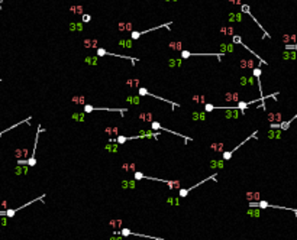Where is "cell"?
I'll return each instance as SVG.
<instances>
[{
  "label": "cell",
  "mask_w": 297,
  "mask_h": 240,
  "mask_svg": "<svg viewBox=\"0 0 297 240\" xmlns=\"http://www.w3.org/2000/svg\"><path fill=\"white\" fill-rule=\"evenodd\" d=\"M268 120H271V122H281V113H270L268 114Z\"/></svg>",
  "instance_id": "10"
},
{
  "label": "cell",
  "mask_w": 297,
  "mask_h": 240,
  "mask_svg": "<svg viewBox=\"0 0 297 240\" xmlns=\"http://www.w3.org/2000/svg\"><path fill=\"white\" fill-rule=\"evenodd\" d=\"M70 12H71V13L83 15V6H71V7H70Z\"/></svg>",
  "instance_id": "12"
},
{
  "label": "cell",
  "mask_w": 297,
  "mask_h": 240,
  "mask_svg": "<svg viewBox=\"0 0 297 240\" xmlns=\"http://www.w3.org/2000/svg\"><path fill=\"white\" fill-rule=\"evenodd\" d=\"M296 58H297L296 51H291V52H290V51H284V52H283V59H293V61H294Z\"/></svg>",
  "instance_id": "7"
},
{
  "label": "cell",
  "mask_w": 297,
  "mask_h": 240,
  "mask_svg": "<svg viewBox=\"0 0 297 240\" xmlns=\"http://www.w3.org/2000/svg\"><path fill=\"white\" fill-rule=\"evenodd\" d=\"M90 20H91V16H90V15H84V13L81 15V22H84V23H88Z\"/></svg>",
  "instance_id": "20"
},
{
  "label": "cell",
  "mask_w": 297,
  "mask_h": 240,
  "mask_svg": "<svg viewBox=\"0 0 297 240\" xmlns=\"http://www.w3.org/2000/svg\"><path fill=\"white\" fill-rule=\"evenodd\" d=\"M84 46L85 48H93V39H84Z\"/></svg>",
  "instance_id": "22"
},
{
  "label": "cell",
  "mask_w": 297,
  "mask_h": 240,
  "mask_svg": "<svg viewBox=\"0 0 297 240\" xmlns=\"http://www.w3.org/2000/svg\"><path fill=\"white\" fill-rule=\"evenodd\" d=\"M119 45H122V46H126V48H130L132 46V41H119Z\"/></svg>",
  "instance_id": "19"
},
{
  "label": "cell",
  "mask_w": 297,
  "mask_h": 240,
  "mask_svg": "<svg viewBox=\"0 0 297 240\" xmlns=\"http://www.w3.org/2000/svg\"><path fill=\"white\" fill-rule=\"evenodd\" d=\"M294 51H297V42L294 43Z\"/></svg>",
  "instance_id": "27"
},
{
  "label": "cell",
  "mask_w": 297,
  "mask_h": 240,
  "mask_svg": "<svg viewBox=\"0 0 297 240\" xmlns=\"http://www.w3.org/2000/svg\"><path fill=\"white\" fill-rule=\"evenodd\" d=\"M229 1L232 3V4H241V1H242V0H229Z\"/></svg>",
  "instance_id": "26"
},
{
  "label": "cell",
  "mask_w": 297,
  "mask_h": 240,
  "mask_svg": "<svg viewBox=\"0 0 297 240\" xmlns=\"http://www.w3.org/2000/svg\"><path fill=\"white\" fill-rule=\"evenodd\" d=\"M94 110H104V111H119V113H125L126 108H107V107H94V106H90V104H85L84 106V113H88V111H94Z\"/></svg>",
  "instance_id": "3"
},
{
  "label": "cell",
  "mask_w": 297,
  "mask_h": 240,
  "mask_svg": "<svg viewBox=\"0 0 297 240\" xmlns=\"http://www.w3.org/2000/svg\"><path fill=\"white\" fill-rule=\"evenodd\" d=\"M246 68H254V61L252 59H246Z\"/></svg>",
  "instance_id": "23"
},
{
  "label": "cell",
  "mask_w": 297,
  "mask_h": 240,
  "mask_svg": "<svg viewBox=\"0 0 297 240\" xmlns=\"http://www.w3.org/2000/svg\"><path fill=\"white\" fill-rule=\"evenodd\" d=\"M241 68H246V59H242V61H241Z\"/></svg>",
  "instance_id": "25"
},
{
  "label": "cell",
  "mask_w": 297,
  "mask_h": 240,
  "mask_svg": "<svg viewBox=\"0 0 297 240\" xmlns=\"http://www.w3.org/2000/svg\"><path fill=\"white\" fill-rule=\"evenodd\" d=\"M168 46H170L172 51H183V45H181V42H170L168 43Z\"/></svg>",
  "instance_id": "9"
},
{
  "label": "cell",
  "mask_w": 297,
  "mask_h": 240,
  "mask_svg": "<svg viewBox=\"0 0 297 240\" xmlns=\"http://www.w3.org/2000/svg\"><path fill=\"white\" fill-rule=\"evenodd\" d=\"M232 43H242V38L239 35H233L232 36Z\"/></svg>",
  "instance_id": "18"
},
{
  "label": "cell",
  "mask_w": 297,
  "mask_h": 240,
  "mask_svg": "<svg viewBox=\"0 0 297 240\" xmlns=\"http://www.w3.org/2000/svg\"><path fill=\"white\" fill-rule=\"evenodd\" d=\"M31 119H26V120H23V122H20V123H16V124H13V126H10L9 129H4V130H0V136L3 135V133H6V132H9V130H12V129H15V127H17L19 124H22V123H25V122H29Z\"/></svg>",
  "instance_id": "14"
},
{
  "label": "cell",
  "mask_w": 297,
  "mask_h": 240,
  "mask_svg": "<svg viewBox=\"0 0 297 240\" xmlns=\"http://www.w3.org/2000/svg\"><path fill=\"white\" fill-rule=\"evenodd\" d=\"M256 133H258V132H254L252 135H251V136H248V137H246V139H245L244 142H241V145H238L236 148H233V149H232V150H229V152H225V153L222 155V159H223V161H229L230 158H232V155H233V152H235L236 149H239V148H241V146H242L244 143H246V142L249 140L251 137H255V135H256Z\"/></svg>",
  "instance_id": "4"
},
{
  "label": "cell",
  "mask_w": 297,
  "mask_h": 240,
  "mask_svg": "<svg viewBox=\"0 0 297 240\" xmlns=\"http://www.w3.org/2000/svg\"><path fill=\"white\" fill-rule=\"evenodd\" d=\"M118 28H119V31H120V32H125V28H126V23H123V22H120V23H119V26H118Z\"/></svg>",
  "instance_id": "24"
},
{
  "label": "cell",
  "mask_w": 297,
  "mask_h": 240,
  "mask_svg": "<svg viewBox=\"0 0 297 240\" xmlns=\"http://www.w3.org/2000/svg\"><path fill=\"white\" fill-rule=\"evenodd\" d=\"M180 57H181L183 59H187L188 57H191V52H190V51L183 49V51H181V55H180Z\"/></svg>",
  "instance_id": "17"
},
{
  "label": "cell",
  "mask_w": 297,
  "mask_h": 240,
  "mask_svg": "<svg viewBox=\"0 0 297 240\" xmlns=\"http://www.w3.org/2000/svg\"><path fill=\"white\" fill-rule=\"evenodd\" d=\"M141 137H145L144 135H141V136H118L115 142H118V143H125L126 140H132V139H141Z\"/></svg>",
  "instance_id": "6"
},
{
  "label": "cell",
  "mask_w": 297,
  "mask_h": 240,
  "mask_svg": "<svg viewBox=\"0 0 297 240\" xmlns=\"http://www.w3.org/2000/svg\"><path fill=\"white\" fill-rule=\"evenodd\" d=\"M294 119H297V114H296V116H293L290 120H287V122H281V124H280V127H278V129H280V130H287V129L290 127V124L293 123V120H294Z\"/></svg>",
  "instance_id": "8"
},
{
  "label": "cell",
  "mask_w": 297,
  "mask_h": 240,
  "mask_svg": "<svg viewBox=\"0 0 297 240\" xmlns=\"http://www.w3.org/2000/svg\"><path fill=\"white\" fill-rule=\"evenodd\" d=\"M220 32L223 33V35H232V36H233V28H232V26H229V28H222Z\"/></svg>",
  "instance_id": "15"
},
{
  "label": "cell",
  "mask_w": 297,
  "mask_h": 240,
  "mask_svg": "<svg viewBox=\"0 0 297 240\" xmlns=\"http://www.w3.org/2000/svg\"><path fill=\"white\" fill-rule=\"evenodd\" d=\"M126 84H127V85H135V87H138V85H139V80H138V78H133V80H127Z\"/></svg>",
  "instance_id": "16"
},
{
  "label": "cell",
  "mask_w": 297,
  "mask_h": 240,
  "mask_svg": "<svg viewBox=\"0 0 297 240\" xmlns=\"http://www.w3.org/2000/svg\"><path fill=\"white\" fill-rule=\"evenodd\" d=\"M68 29L73 32V31H83V23L78 22V23H70L68 25Z\"/></svg>",
  "instance_id": "11"
},
{
  "label": "cell",
  "mask_w": 297,
  "mask_h": 240,
  "mask_svg": "<svg viewBox=\"0 0 297 240\" xmlns=\"http://www.w3.org/2000/svg\"><path fill=\"white\" fill-rule=\"evenodd\" d=\"M43 198V195H41L39 198H35V200H32V201H29L28 204H25V206H20L19 208H10V210H6V211H0V215H3V217H13V215L16 214L17 211L19 210H22V208H25L26 206H31L32 203H35V201H38V200H42Z\"/></svg>",
  "instance_id": "2"
},
{
  "label": "cell",
  "mask_w": 297,
  "mask_h": 240,
  "mask_svg": "<svg viewBox=\"0 0 297 240\" xmlns=\"http://www.w3.org/2000/svg\"><path fill=\"white\" fill-rule=\"evenodd\" d=\"M84 61L87 64H90V65H97V55L96 57H85Z\"/></svg>",
  "instance_id": "13"
},
{
  "label": "cell",
  "mask_w": 297,
  "mask_h": 240,
  "mask_svg": "<svg viewBox=\"0 0 297 240\" xmlns=\"http://www.w3.org/2000/svg\"><path fill=\"white\" fill-rule=\"evenodd\" d=\"M160 28H170V25H161V26H155V28H151V29H148V31H142V32H138V31H132L130 32V39H138V38H141L142 35L148 32H152L155 29H160Z\"/></svg>",
  "instance_id": "5"
},
{
  "label": "cell",
  "mask_w": 297,
  "mask_h": 240,
  "mask_svg": "<svg viewBox=\"0 0 297 240\" xmlns=\"http://www.w3.org/2000/svg\"><path fill=\"white\" fill-rule=\"evenodd\" d=\"M167 1H177V0H167Z\"/></svg>",
  "instance_id": "28"
},
{
  "label": "cell",
  "mask_w": 297,
  "mask_h": 240,
  "mask_svg": "<svg viewBox=\"0 0 297 240\" xmlns=\"http://www.w3.org/2000/svg\"><path fill=\"white\" fill-rule=\"evenodd\" d=\"M252 74L256 80H259V75H261V68H254V71H252Z\"/></svg>",
  "instance_id": "21"
},
{
  "label": "cell",
  "mask_w": 297,
  "mask_h": 240,
  "mask_svg": "<svg viewBox=\"0 0 297 240\" xmlns=\"http://www.w3.org/2000/svg\"><path fill=\"white\" fill-rule=\"evenodd\" d=\"M42 130V127L41 126H38V133H36V136H35V145H34V149H32V156L29 158V159H17V165H22V164H26V165L29 166H35L36 165V159H35V150H36V145H38V136H39V133Z\"/></svg>",
  "instance_id": "1"
}]
</instances>
